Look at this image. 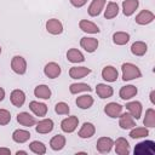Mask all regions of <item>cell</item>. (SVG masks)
Segmentation results:
<instances>
[{
    "label": "cell",
    "mask_w": 155,
    "mask_h": 155,
    "mask_svg": "<svg viewBox=\"0 0 155 155\" xmlns=\"http://www.w3.org/2000/svg\"><path fill=\"white\" fill-rule=\"evenodd\" d=\"M34 94L41 99H48L51 97V90L47 85H38L34 90Z\"/></svg>",
    "instance_id": "31"
},
{
    "label": "cell",
    "mask_w": 155,
    "mask_h": 155,
    "mask_svg": "<svg viewBox=\"0 0 155 155\" xmlns=\"http://www.w3.org/2000/svg\"><path fill=\"white\" fill-rule=\"evenodd\" d=\"M4 98H5V90L2 87H0V102L4 101Z\"/></svg>",
    "instance_id": "42"
},
{
    "label": "cell",
    "mask_w": 155,
    "mask_h": 155,
    "mask_svg": "<svg viewBox=\"0 0 155 155\" xmlns=\"http://www.w3.org/2000/svg\"><path fill=\"white\" fill-rule=\"evenodd\" d=\"M119 126L122 128V130H130V128H133L136 126V121L133 119V116L130 114V113H121V115L119 116Z\"/></svg>",
    "instance_id": "12"
},
{
    "label": "cell",
    "mask_w": 155,
    "mask_h": 155,
    "mask_svg": "<svg viewBox=\"0 0 155 155\" xmlns=\"http://www.w3.org/2000/svg\"><path fill=\"white\" fill-rule=\"evenodd\" d=\"M11 121V114L6 109H0V125L5 126Z\"/></svg>",
    "instance_id": "39"
},
{
    "label": "cell",
    "mask_w": 155,
    "mask_h": 155,
    "mask_svg": "<svg viewBox=\"0 0 155 155\" xmlns=\"http://www.w3.org/2000/svg\"><path fill=\"white\" fill-rule=\"evenodd\" d=\"M78 125H79V119H78V116L73 115V116H68L64 120H62L61 128L65 133H71V132H74L76 130Z\"/></svg>",
    "instance_id": "4"
},
{
    "label": "cell",
    "mask_w": 155,
    "mask_h": 155,
    "mask_svg": "<svg viewBox=\"0 0 155 155\" xmlns=\"http://www.w3.org/2000/svg\"><path fill=\"white\" fill-rule=\"evenodd\" d=\"M79 28L85 31V33H88V34H98L101 31V29L98 28L97 24H94L93 22H90L87 19H81L79 22Z\"/></svg>",
    "instance_id": "19"
},
{
    "label": "cell",
    "mask_w": 155,
    "mask_h": 155,
    "mask_svg": "<svg viewBox=\"0 0 155 155\" xmlns=\"http://www.w3.org/2000/svg\"><path fill=\"white\" fill-rule=\"evenodd\" d=\"M122 70V80L124 81H131L134 79H138L142 76V73L139 68L133 63H124L121 67Z\"/></svg>",
    "instance_id": "1"
},
{
    "label": "cell",
    "mask_w": 155,
    "mask_h": 155,
    "mask_svg": "<svg viewBox=\"0 0 155 155\" xmlns=\"http://www.w3.org/2000/svg\"><path fill=\"white\" fill-rule=\"evenodd\" d=\"M98 40L96 39V38H87V36H84V38H81V40H80V46L85 50V51H87L88 53H93L96 50H97V47H98Z\"/></svg>",
    "instance_id": "8"
},
{
    "label": "cell",
    "mask_w": 155,
    "mask_h": 155,
    "mask_svg": "<svg viewBox=\"0 0 155 155\" xmlns=\"http://www.w3.org/2000/svg\"><path fill=\"white\" fill-rule=\"evenodd\" d=\"M91 73V69L87 67H71L69 69V76L71 79H82Z\"/></svg>",
    "instance_id": "22"
},
{
    "label": "cell",
    "mask_w": 155,
    "mask_h": 155,
    "mask_svg": "<svg viewBox=\"0 0 155 155\" xmlns=\"http://www.w3.org/2000/svg\"><path fill=\"white\" fill-rule=\"evenodd\" d=\"M0 155H11V150L7 148H0Z\"/></svg>",
    "instance_id": "41"
},
{
    "label": "cell",
    "mask_w": 155,
    "mask_h": 155,
    "mask_svg": "<svg viewBox=\"0 0 155 155\" xmlns=\"http://www.w3.org/2000/svg\"><path fill=\"white\" fill-rule=\"evenodd\" d=\"M122 108H124V107L120 105L119 103H116V102H110V103H108V104L104 107V113H105L109 117L116 119V117H119V116L121 115Z\"/></svg>",
    "instance_id": "6"
},
{
    "label": "cell",
    "mask_w": 155,
    "mask_h": 155,
    "mask_svg": "<svg viewBox=\"0 0 155 155\" xmlns=\"http://www.w3.org/2000/svg\"><path fill=\"white\" fill-rule=\"evenodd\" d=\"M29 149L34 153V154H38V155H44L46 153V145L42 143V142H39V140H34L29 144Z\"/></svg>",
    "instance_id": "36"
},
{
    "label": "cell",
    "mask_w": 155,
    "mask_h": 155,
    "mask_svg": "<svg viewBox=\"0 0 155 155\" xmlns=\"http://www.w3.org/2000/svg\"><path fill=\"white\" fill-rule=\"evenodd\" d=\"M154 96H155V91H151L150 92V102L153 104H155V99H154Z\"/></svg>",
    "instance_id": "43"
},
{
    "label": "cell",
    "mask_w": 155,
    "mask_h": 155,
    "mask_svg": "<svg viewBox=\"0 0 155 155\" xmlns=\"http://www.w3.org/2000/svg\"><path fill=\"white\" fill-rule=\"evenodd\" d=\"M69 1H70V4H71L74 7H78V8L82 7V6L87 2V0H69Z\"/></svg>",
    "instance_id": "40"
},
{
    "label": "cell",
    "mask_w": 155,
    "mask_h": 155,
    "mask_svg": "<svg viewBox=\"0 0 155 155\" xmlns=\"http://www.w3.org/2000/svg\"><path fill=\"white\" fill-rule=\"evenodd\" d=\"M67 58H68V61L71 62V63H81V62L85 61L84 54H82L78 48H70V50H68V52H67Z\"/></svg>",
    "instance_id": "27"
},
{
    "label": "cell",
    "mask_w": 155,
    "mask_h": 155,
    "mask_svg": "<svg viewBox=\"0 0 155 155\" xmlns=\"http://www.w3.org/2000/svg\"><path fill=\"white\" fill-rule=\"evenodd\" d=\"M113 145H114V140H113L110 137H101V138L97 140L96 148H97V150H98L99 153L107 154V153H109V151L111 150Z\"/></svg>",
    "instance_id": "9"
},
{
    "label": "cell",
    "mask_w": 155,
    "mask_h": 155,
    "mask_svg": "<svg viewBox=\"0 0 155 155\" xmlns=\"http://www.w3.org/2000/svg\"><path fill=\"white\" fill-rule=\"evenodd\" d=\"M65 142H67V140H65V137H64V136H62V134H56L54 137L51 138V140H50V147H51L52 150L58 151V150H62V149L64 148Z\"/></svg>",
    "instance_id": "26"
},
{
    "label": "cell",
    "mask_w": 155,
    "mask_h": 155,
    "mask_svg": "<svg viewBox=\"0 0 155 155\" xmlns=\"http://www.w3.org/2000/svg\"><path fill=\"white\" fill-rule=\"evenodd\" d=\"M138 6H139L138 0H124L122 1V12L125 16L130 17L136 12Z\"/></svg>",
    "instance_id": "18"
},
{
    "label": "cell",
    "mask_w": 155,
    "mask_h": 155,
    "mask_svg": "<svg viewBox=\"0 0 155 155\" xmlns=\"http://www.w3.org/2000/svg\"><path fill=\"white\" fill-rule=\"evenodd\" d=\"M149 136V131L147 127H133L132 131L130 132V137L133 139H138V138H143Z\"/></svg>",
    "instance_id": "37"
},
{
    "label": "cell",
    "mask_w": 155,
    "mask_h": 155,
    "mask_svg": "<svg viewBox=\"0 0 155 155\" xmlns=\"http://www.w3.org/2000/svg\"><path fill=\"white\" fill-rule=\"evenodd\" d=\"M137 92H138V90H137L136 86H133V85H126V86H124V87L120 88L119 96H120L121 99L128 101V99L133 98L137 94Z\"/></svg>",
    "instance_id": "20"
},
{
    "label": "cell",
    "mask_w": 155,
    "mask_h": 155,
    "mask_svg": "<svg viewBox=\"0 0 155 155\" xmlns=\"http://www.w3.org/2000/svg\"><path fill=\"white\" fill-rule=\"evenodd\" d=\"M69 91H70V93L76 94V93H80V92H91L92 87L90 85H87V84L78 82V84H71L69 86Z\"/></svg>",
    "instance_id": "34"
},
{
    "label": "cell",
    "mask_w": 155,
    "mask_h": 155,
    "mask_svg": "<svg viewBox=\"0 0 155 155\" xmlns=\"http://www.w3.org/2000/svg\"><path fill=\"white\" fill-rule=\"evenodd\" d=\"M0 54H1V47H0Z\"/></svg>",
    "instance_id": "45"
},
{
    "label": "cell",
    "mask_w": 155,
    "mask_h": 155,
    "mask_svg": "<svg viewBox=\"0 0 155 155\" xmlns=\"http://www.w3.org/2000/svg\"><path fill=\"white\" fill-rule=\"evenodd\" d=\"M117 13H119V5H117L116 2H114V1L108 2L107 8H105V11H104V17H105L107 19H111V18L116 17Z\"/></svg>",
    "instance_id": "33"
},
{
    "label": "cell",
    "mask_w": 155,
    "mask_h": 155,
    "mask_svg": "<svg viewBox=\"0 0 155 155\" xmlns=\"http://www.w3.org/2000/svg\"><path fill=\"white\" fill-rule=\"evenodd\" d=\"M29 109L36 115V116H45L47 114V105L45 103H40L36 101H31L29 103Z\"/></svg>",
    "instance_id": "24"
},
{
    "label": "cell",
    "mask_w": 155,
    "mask_h": 155,
    "mask_svg": "<svg viewBox=\"0 0 155 155\" xmlns=\"http://www.w3.org/2000/svg\"><path fill=\"white\" fill-rule=\"evenodd\" d=\"M155 143L153 140H144L134 147V155H154Z\"/></svg>",
    "instance_id": "2"
},
{
    "label": "cell",
    "mask_w": 155,
    "mask_h": 155,
    "mask_svg": "<svg viewBox=\"0 0 155 155\" xmlns=\"http://www.w3.org/2000/svg\"><path fill=\"white\" fill-rule=\"evenodd\" d=\"M11 69L18 74V75H23L27 71V62L22 56H15L11 59Z\"/></svg>",
    "instance_id": "3"
},
{
    "label": "cell",
    "mask_w": 155,
    "mask_h": 155,
    "mask_svg": "<svg viewBox=\"0 0 155 155\" xmlns=\"http://www.w3.org/2000/svg\"><path fill=\"white\" fill-rule=\"evenodd\" d=\"M154 18H155V15H154L151 11H149V10H142V11L136 16L134 21H136V23L139 24V25H145V24L151 23V22L154 21Z\"/></svg>",
    "instance_id": "7"
},
{
    "label": "cell",
    "mask_w": 155,
    "mask_h": 155,
    "mask_svg": "<svg viewBox=\"0 0 155 155\" xmlns=\"http://www.w3.org/2000/svg\"><path fill=\"white\" fill-rule=\"evenodd\" d=\"M117 76H119V73H117L116 68H114L113 65H107L102 70V78L105 81H108V82L116 81L117 80Z\"/></svg>",
    "instance_id": "16"
},
{
    "label": "cell",
    "mask_w": 155,
    "mask_h": 155,
    "mask_svg": "<svg viewBox=\"0 0 155 155\" xmlns=\"http://www.w3.org/2000/svg\"><path fill=\"white\" fill-rule=\"evenodd\" d=\"M147 51H148V46H147V44L143 42V41H136V42H133L132 46H131V52H132L134 56H138V57L144 56Z\"/></svg>",
    "instance_id": "30"
},
{
    "label": "cell",
    "mask_w": 155,
    "mask_h": 155,
    "mask_svg": "<svg viewBox=\"0 0 155 155\" xmlns=\"http://www.w3.org/2000/svg\"><path fill=\"white\" fill-rule=\"evenodd\" d=\"M113 41L115 45H119V46L126 45L130 41V34L125 31H116L113 34Z\"/></svg>",
    "instance_id": "32"
},
{
    "label": "cell",
    "mask_w": 155,
    "mask_h": 155,
    "mask_svg": "<svg viewBox=\"0 0 155 155\" xmlns=\"http://www.w3.org/2000/svg\"><path fill=\"white\" fill-rule=\"evenodd\" d=\"M143 124L145 127H155V110L153 108H149L147 109L145 111V116L143 119Z\"/></svg>",
    "instance_id": "35"
},
{
    "label": "cell",
    "mask_w": 155,
    "mask_h": 155,
    "mask_svg": "<svg viewBox=\"0 0 155 155\" xmlns=\"http://www.w3.org/2000/svg\"><path fill=\"white\" fill-rule=\"evenodd\" d=\"M96 93L98 94L99 98L105 99V98H110L114 93V90L111 86L107 85V84H98L96 86Z\"/></svg>",
    "instance_id": "23"
},
{
    "label": "cell",
    "mask_w": 155,
    "mask_h": 155,
    "mask_svg": "<svg viewBox=\"0 0 155 155\" xmlns=\"http://www.w3.org/2000/svg\"><path fill=\"white\" fill-rule=\"evenodd\" d=\"M107 0H92V2L90 4L88 8H87V12L91 17H97L101 15L104 5H105Z\"/></svg>",
    "instance_id": "14"
},
{
    "label": "cell",
    "mask_w": 155,
    "mask_h": 155,
    "mask_svg": "<svg viewBox=\"0 0 155 155\" xmlns=\"http://www.w3.org/2000/svg\"><path fill=\"white\" fill-rule=\"evenodd\" d=\"M10 99H11V103L15 107L19 108L25 102V93L22 90H13L11 92V94H10Z\"/></svg>",
    "instance_id": "21"
},
{
    "label": "cell",
    "mask_w": 155,
    "mask_h": 155,
    "mask_svg": "<svg viewBox=\"0 0 155 155\" xmlns=\"http://www.w3.org/2000/svg\"><path fill=\"white\" fill-rule=\"evenodd\" d=\"M16 155H27V151H24V150H18V151H16Z\"/></svg>",
    "instance_id": "44"
},
{
    "label": "cell",
    "mask_w": 155,
    "mask_h": 155,
    "mask_svg": "<svg viewBox=\"0 0 155 155\" xmlns=\"http://www.w3.org/2000/svg\"><path fill=\"white\" fill-rule=\"evenodd\" d=\"M61 67L56 63V62H50V63H47L46 65H45V68H44V73H45V75L47 76V78H50V79H56V78H58L59 75H61Z\"/></svg>",
    "instance_id": "13"
},
{
    "label": "cell",
    "mask_w": 155,
    "mask_h": 155,
    "mask_svg": "<svg viewBox=\"0 0 155 155\" xmlns=\"http://www.w3.org/2000/svg\"><path fill=\"white\" fill-rule=\"evenodd\" d=\"M17 121L22 125V126H25V127H31L36 124V120L34 116H31L29 113L27 111H22L17 115Z\"/></svg>",
    "instance_id": "25"
},
{
    "label": "cell",
    "mask_w": 155,
    "mask_h": 155,
    "mask_svg": "<svg viewBox=\"0 0 155 155\" xmlns=\"http://www.w3.org/2000/svg\"><path fill=\"white\" fill-rule=\"evenodd\" d=\"M46 30L52 35H59L63 33V24L57 18H51L46 22Z\"/></svg>",
    "instance_id": "5"
},
{
    "label": "cell",
    "mask_w": 155,
    "mask_h": 155,
    "mask_svg": "<svg viewBox=\"0 0 155 155\" xmlns=\"http://www.w3.org/2000/svg\"><path fill=\"white\" fill-rule=\"evenodd\" d=\"M54 111L58 114V115H68L69 111H70V108L67 103L64 102H58L54 107Z\"/></svg>",
    "instance_id": "38"
},
{
    "label": "cell",
    "mask_w": 155,
    "mask_h": 155,
    "mask_svg": "<svg viewBox=\"0 0 155 155\" xmlns=\"http://www.w3.org/2000/svg\"><path fill=\"white\" fill-rule=\"evenodd\" d=\"M75 103H76V105L80 109H88L93 104V98L90 94H82V96H80V97L76 98Z\"/></svg>",
    "instance_id": "28"
},
{
    "label": "cell",
    "mask_w": 155,
    "mask_h": 155,
    "mask_svg": "<svg viewBox=\"0 0 155 155\" xmlns=\"http://www.w3.org/2000/svg\"><path fill=\"white\" fill-rule=\"evenodd\" d=\"M126 109L128 110V113L133 116V119L138 120L140 116H142V110H143V107H142V103L138 102V101H133V102H128L126 103Z\"/></svg>",
    "instance_id": "11"
},
{
    "label": "cell",
    "mask_w": 155,
    "mask_h": 155,
    "mask_svg": "<svg viewBox=\"0 0 155 155\" xmlns=\"http://www.w3.org/2000/svg\"><path fill=\"white\" fill-rule=\"evenodd\" d=\"M114 145H115V153L117 155H128L130 154V144L126 140V138L119 137L114 142Z\"/></svg>",
    "instance_id": "10"
},
{
    "label": "cell",
    "mask_w": 155,
    "mask_h": 155,
    "mask_svg": "<svg viewBox=\"0 0 155 155\" xmlns=\"http://www.w3.org/2000/svg\"><path fill=\"white\" fill-rule=\"evenodd\" d=\"M53 130V121L51 119H44V120H40L36 126H35V131L40 134H46V133H50L51 131Z\"/></svg>",
    "instance_id": "15"
},
{
    "label": "cell",
    "mask_w": 155,
    "mask_h": 155,
    "mask_svg": "<svg viewBox=\"0 0 155 155\" xmlns=\"http://www.w3.org/2000/svg\"><path fill=\"white\" fill-rule=\"evenodd\" d=\"M96 133V127L91 122H84V125L81 126L80 131L78 132V136L82 139H87V138H91L93 134Z\"/></svg>",
    "instance_id": "17"
},
{
    "label": "cell",
    "mask_w": 155,
    "mask_h": 155,
    "mask_svg": "<svg viewBox=\"0 0 155 155\" xmlns=\"http://www.w3.org/2000/svg\"><path fill=\"white\" fill-rule=\"evenodd\" d=\"M29 138H30V133L29 131H25V130H16L12 133V139L16 143H21V144L25 143L27 140H29Z\"/></svg>",
    "instance_id": "29"
}]
</instances>
